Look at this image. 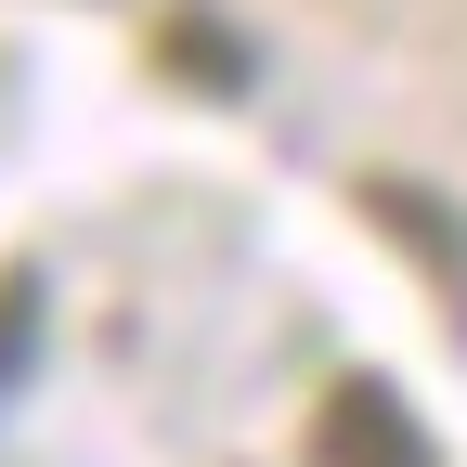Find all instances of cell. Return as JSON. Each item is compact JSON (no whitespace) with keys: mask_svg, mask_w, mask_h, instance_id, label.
Wrapping results in <instances>:
<instances>
[{"mask_svg":"<svg viewBox=\"0 0 467 467\" xmlns=\"http://www.w3.org/2000/svg\"><path fill=\"white\" fill-rule=\"evenodd\" d=\"M26 337H39V285H26V273H0V389L26 377Z\"/></svg>","mask_w":467,"mask_h":467,"instance_id":"4","label":"cell"},{"mask_svg":"<svg viewBox=\"0 0 467 467\" xmlns=\"http://www.w3.org/2000/svg\"><path fill=\"white\" fill-rule=\"evenodd\" d=\"M364 221H377L389 247L441 285V312H454V337H467V221H454L429 182H402V169H377V182H364Z\"/></svg>","mask_w":467,"mask_h":467,"instance_id":"2","label":"cell"},{"mask_svg":"<svg viewBox=\"0 0 467 467\" xmlns=\"http://www.w3.org/2000/svg\"><path fill=\"white\" fill-rule=\"evenodd\" d=\"M312 467H441V454H429L416 416H402L389 377H337L325 416H312Z\"/></svg>","mask_w":467,"mask_h":467,"instance_id":"1","label":"cell"},{"mask_svg":"<svg viewBox=\"0 0 467 467\" xmlns=\"http://www.w3.org/2000/svg\"><path fill=\"white\" fill-rule=\"evenodd\" d=\"M169 66H182V78H208V91H247V52H234V26H208V14H169Z\"/></svg>","mask_w":467,"mask_h":467,"instance_id":"3","label":"cell"}]
</instances>
